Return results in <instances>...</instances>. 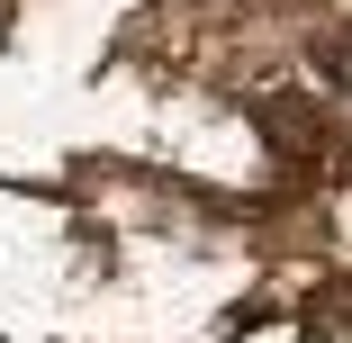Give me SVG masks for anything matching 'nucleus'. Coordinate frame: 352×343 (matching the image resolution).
Wrapping results in <instances>:
<instances>
[{"label": "nucleus", "mask_w": 352, "mask_h": 343, "mask_svg": "<svg viewBox=\"0 0 352 343\" xmlns=\"http://www.w3.org/2000/svg\"><path fill=\"white\" fill-rule=\"evenodd\" d=\"M253 126H262V145L289 154V163H316V154H325V109L298 100V91H262V100H253Z\"/></svg>", "instance_id": "1"}]
</instances>
